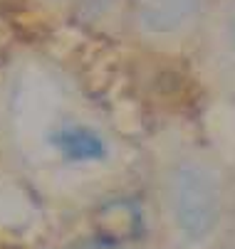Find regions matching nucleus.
<instances>
[{
    "label": "nucleus",
    "instance_id": "20e7f679",
    "mask_svg": "<svg viewBox=\"0 0 235 249\" xmlns=\"http://www.w3.org/2000/svg\"><path fill=\"white\" fill-rule=\"evenodd\" d=\"M188 64L203 99L235 116V0H213Z\"/></svg>",
    "mask_w": 235,
    "mask_h": 249
},
{
    "label": "nucleus",
    "instance_id": "39448f33",
    "mask_svg": "<svg viewBox=\"0 0 235 249\" xmlns=\"http://www.w3.org/2000/svg\"><path fill=\"white\" fill-rule=\"evenodd\" d=\"M70 20L89 32L124 37L126 35V3L124 0H79Z\"/></svg>",
    "mask_w": 235,
    "mask_h": 249
},
{
    "label": "nucleus",
    "instance_id": "0eeeda50",
    "mask_svg": "<svg viewBox=\"0 0 235 249\" xmlns=\"http://www.w3.org/2000/svg\"><path fill=\"white\" fill-rule=\"evenodd\" d=\"M223 249H235V202H233V215H230V225L223 239Z\"/></svg>",
    "mask_w": 235,
    "mask_h": 249
},
{
    "label": "nucleus",
    "instance_id": "423d86ee",
    "mask_svg": "<svg viewBox=\"0 0 235 249\" xmlns=\"http://www.w3.org/2000/svg\"><path fill=\"white\" fill-rule=\"evenodd\" d=\"M38 10L47 13V15H59V18H70L72 10L77 8L79 0H30Z\"/></svg>",
    "mask_w": 235,
    "mask_h": 249
},
{
    "label": "nucleus",
    "instance_id": "f03ea898",
    "mask_svg": "<svg viewBox=\"0 0 235 249\" xmlns=\"http://www.w3.org/2000/svg\"><path fill=\"white\" fill-rule=\"evenodd\" d=\"M149 249H223L235 202V165L188 116L161 119L141 138Z\"/></svg>",
    "mask_w": 235,
    "mask_h": 249
},
{
    "label": "nucleus",
    "instance_id": "f257e3e1",
    "mask_svg": "<svg viewBox=\"0 0 235 249\" xmlns=\"http://www.w3.org/2000/svg\"><path fill=\"white\" fill-rule=\"evenodd\" d=\"M0 170L38 205L79 217L141 180V141L70 64L20 47L0 59Z\"/></svg>",
    "mask_w": 235,
    "mask_h": 249
},
{
    "label": "nucleus",
    "instance_id": "7ed1b4c3",
    "mask_svg": "<svg viewBox=\"0 0 235 249\" xmlns=\"http://www.w3.org/2000/svg\"><path fill=\"white\" fill-rule=\"evenodd\" d=\"M126 35L156 59H188L213 0H124Z\"/></svg>",
    "mask_w": 235,
    "mask_h": 249
}]
</instances>
